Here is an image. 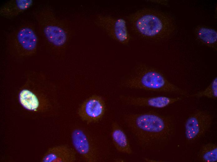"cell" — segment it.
<instances>
[{"label": "cell", "mask_w": 217, "mask_h": 162, "mask_svg": "<svg viewBox=\"0 0 217 162\" xmlns=\"http://www.w3.org/2000/svg\"><path fill=\"white\" fill-rule=\"evenodd\" d=\"M6 42L9 52L16 58L33 56L37 51L38 43L34 26L29 23L19 26L8 34Z\"/></svg>", "instance_id": "obj_6"}, {"label": "cell", "mask_w": 217, "mask_h": 162, "mask_svg": "<svg viewBox=\"0 0 217 162\" xmlns=\"http://www.w3.org/2000/svg\"><path fill=\"white\" fill-rule=\"evenodd\" d=\"M77 152L67 145H61L49 148L43 156L41 162H74Z\"/></svg>", "instance_id": "obj_12"}, {"label": "cell", "mask_w": 217, "mask_h": 162, "mask_svg": "<svg viewBox=\"0 0 217 162\" xmlns=\"http://www.w3.org/2000/svg\"><path fill=\"white\" fill-rule=\"evenodd\" d=\"M198 160L202 162L217 161V145L209 142L203 145L197 155Z\"/></svg>", "instance_id": "obj_15"}, {"label": "cell", "mask_w": 217, "mask_h": 162, "mask_svg": "<svg viewBox=\"0 0 217 162\" xmlns=\"http://www.w3.org/2000/svg\"><path fill=\"white\" fill-rule=\"evenodd\" d=\"M196 34L204 44L216 49L217 34L215 30L205 27H199L197 29Z\"/></svg>", "instance_id": "obj_16"}, {"label": "cell", "mask_w": 217, "mask_h": 162, "mask_svg": "<svg viewBox=\"0 0 217 162\" xmlns=\"http://www.w3.org/2000/svg\"><path fill=\"white\" fill-rule=\"evenodd\" d=\"M213 116L208 111L198 110L191 114L185 123V135L188 143L202 137L212 124Z\"/></svg>", "instance_id": "obj_8"}, {"label": "cell", "mask_w": 217, "mask_h": 162, "mask_svg": "<svg viewBox=\"0 0 217 162\" xmlns=\"http://www.w3.org/2000/svg\"><path fill=\"white\" fill-rule=\"evenodd\" d=\"M121 101L124 104L136 107H148L163 108L183 98L182 97H170L164 96L142 97L122 94L119 96Z\"/></svg>", "instance_id": "obj_11"}, {"label": "cell", "mask_w": 217, "mask_h": 162, "mask_svg": "<svg viewBox=\"0 0 217 162\" xmlns=\"http://www.w3.org/2000/svg\"><path fill=\"white\" fill-rule=\"evenodd\" d=\"M123 118L137 145L144 150H162L176 133L175 122L171 115L149 111L125 114Z\"/></svg>", "instance_id": "obj_1"}, {"label": "cell", "mask_w": 217, "mask_h": 162, "mask_svg": "<svg viewBox=\"0 0 217 162\" xmlns=\"http://www.w3.org/2000/svg\"><path fill=\"white\" fill-rule=\"evenodd\" d=\"M206 97L216 100L217 98V78L215 77L210 84L204 90L194 94L189 95L188 97Z\"/></svg>", "instance_id": "obj_17"}, {"label": "cell", "mask_w": 217, "mask_h": 162, "mask_svg": "<svg viewBox=\"0 0 217 162\" xmlns=\"http://www.w3.org/2000/svg\"><path fill=\"white\" fill-rule=\"evenodd\" d=\"M115 160V161H116V162H120V161L123 162V161H125L123 159H120V158L116 159Z\"/></svg>", "instance_id": "obj_18"}, {"label": "cell", "mask_w": 217, "mask_h": 162, "mask_svg": "<svg viewBox=\"0 0 217 162\" xmlns=\"http://www.w3.org/2000/svg\"><path fill=\"white\" fill-rule=\"evenodd\" d=\"M33 0H11L0 8V16L4 18H14L26 11L33 5Z\"/></svg>", "instance_id": "obj_13"}, {"label": "cell", "mask_w": 217, "mask_h": 162, "mask_svg": "<svg viewBox=\"0 0 217 162\" xmlns=\"http://www.w3.org/2000/svg\"><path fill=\"white\" fill-rule=\"evenodd\" d=\"M105 109V103L102 98L93 95L81 104L77 113L81 120L89 124L100 121L104 115Z\"/></svg>", "instance_id": "obj_10"}, {"label": "cell", "mask_w": 217, "mask_h": 162, "mask_svg": "<svg viewBox=\"0 0 217 162\" xmlns=\"http://www.w3.org/2000/svg\"><path fill=\"white\" fill-rule=\"evenodd\" d=\"M71 136L74 149L86 162L102 160L105 156L104 144L89 130L76 126L72 129Z\"/></svg>", "instance_id": "obj_7"}, {"label": "cell", "mask_w": 217, "mask_h": 162, "mask_svg": "<svg viewBox=\"0 0 217 162\" xmlns=\"http://www.w3.org/2000/svg\"><path fill=\"white\" fill-rule=\"evenodd\" d=\"M123 87L159 92L175 93L188 97L189 94L169 81L160 71L141 64L126 76L121 83Z\"/></svg>", "instance_id": "obj_5"}, {"label": "cell", "mask_w": 217, "mask_h": 162, "mask_svg": "<svg viewBox=\"0 0 217 162\" xmlns=\"http://www.w3.org/2000/svg\"><path fill=\"white\" fill-rule=\"evenodd\" d=\"M111 136L113 145L118 151L128 155L132 154L128 137L117 122H113L112 123Z\"/></svg>", "instance_id": "obj_14"}, {"label": "cell", "mask_w": 217, "mask_h": 162, "mask_svg": "<svg viewBox=\"0 0 217 162\" xmlns=\"http://www.w3.org/2000/svg\"><path fill=\"white\" fill-rule=\"evenodd\" d=\"M94 22L114 40L124 45H128L129 42L131 37L124 19L100 14L96 17Z\"/></svg>", "instance_id": "obj_9"}, {"label": "cell", "mask_w": 217, "mask_h": 162, "mask_svg": "<svg viewBox=\"0 0 217 162\" xmlns=\"http://www.w3.org/2000/svg\"><path fill=\"white\" fill-rule=\"evenodd\" d=\"M46 45L56 55L65 51L73 32L66 21L58 18L49 5H44L33 12Z\"/></svg>", "instance_id": "obj_4"}, {"label": "cell", "mask_w": 217, "mask_h": 162, "mask_svg": "<svg viewBox=\"0 0 217 162\" xmlns=\"http://www.w3.org/2000/svg\"><path fill=\"white\" fill-rule=\"evenodd\" d=\"M128 18L134 32L147 40L165 39L170 36L175 30L174 21L170 15L152 9L138 10Z\"/></svg>", "instance_id": "obj_3"}, {"label": "cell", "mask_w": 217, "mask_h": 162, "mask_svg": "<svg viewBox=\"0 0 217 162\" xmlns=\"http://www.w3.org/2000/svg\"><path fill=\"white\" fill-rule=\"evenodd\" d=\"M48 86L44 74L29 72L18 91L17 98L20 106L25 111L36 115L49 116L53 113L56 103Z\"/></svg>", "instance_id": "obj_2"}]
</instances>
